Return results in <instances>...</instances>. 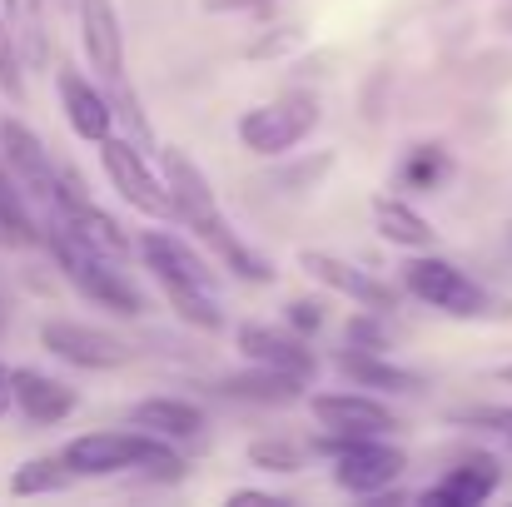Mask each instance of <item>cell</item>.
Segmentation results:
<instances>
[{
	"label": "cell",
	"instance_id": "6da1fadb",
	"mask_svg": "<svg viewBox=\"0 0 512 507\" xmlns=\"http://www.w3.org/2000/svg\"><path fill=\"white\" fill-rule=\"evenodd\" d=\"M160 165H165L170 194H174V204H179V224H184V229H194V234L219 254V264H224V269H234L239 279L269 284V279H274L269 259H264V254H254V249L234 234V224L224 219V209H219V199H214L209 179L194 169V160H189L184 150L165 145V150H160Z\"/></svg>",
	"mask_w": 512,
	"mask_h": 507
},
{
	"label": "cell",
	"instance_id": "7a4b0ae2",
	"mask_svg": "<svg viewBox=\"0 0 512 507\" xmlns=\"http://www.w3.org/2000/svg\"><path fill=\"white\" fill-rule=\"evenodd\" d=\"M60 458H65L70 473H80V478H105V473H125V468H140V473L170 478V483L184 478V458L170 448V438L145 433V428H135V433H90V438H75Z\"/></svg>",
	"mask_w": 512,
	"mask_h": 507
},
{
	"label": "cell",
	"instance_id": "3957f363",
	"mask_svg": "<svg viewBox=\"0 0 512 507\" xmlns=\"http://www.w3.org/2000/svg\"><path fill=\"white\" fill-rule=\"evenodd\" d=\"M45 244H50V254H55V264H60V274L90 299V304H100V309H115V314H125V319H140L145 314V294L115 269L120 259H110V254H100V249H90L85 239H75L60 219H50V234H45Z\"/></svg>",
	"mask_w": 512,
	"mask_h": 507
},
{
	"label": "cell",
	"instance_id": "277c9868",
	"mask_svg": "<svg viewBox=\"0 0 512 507\" xmlns=\"http://www.w3.org/2000/svg\"><path fill=\"white\" fill-rule=\"evenodd\" d=\"M314 448L324 458H334V483L353 498H378L403 473V453L368 433H324V438H314Z\"/></svg>",
	"mask_w": 512,
	"mask_h": 507
},
{
	"label": "cell",
	"instance_id": "5b68a950",
	"mask_svg": "<svg viewBox=\"0 0 512 507\" xmlns=\"http://www.w3.org/2000/svg\"><path fill=\"white\" fill-rule=\"evenodd\" d=\"M319 125V100L314 95H284V100H269L259 110H249L239 120V145L249 155H284L294 145H304Z\"/></svg>",
	"mask_w": 512,
	"mask_h": 507
},
{
	"label": "cell",
	"instance_id": "8992f818",
	"mask_svg": "<svg viewBox=\"0 0 512 507\" xmlns=\"http://www.w3.org/2000/svg\"><path fill=\"white\" fill-rule=\"evenodd\" d=\"M140 150L145 145H135V140H105L100 145V165L110 174V184L120 189V199L130 204V209H140V214H150V219H179V204H174L170 194V179H160L155 169L140 160Z\"/></svg>",
	"mask_w": 512,
	"mask_h": 507
},
{
	"label": "cell",
	"instance_id": "52a82bcc",
	"mask_svg": "<svg viewBox=\"0 0 512 507\" xmlns=\"http://www.w3.org/2000/svg\"><path fill=\"white\" fill-rule=\"evenodd\" d=\"M403 289H408L413 299H423V304L453 314V319H478V314H488V294H483L463 269H453L448 259H408V264H403Z\"/></svg>",
	"mask_w": 512,
	"mask_h": 507
},
{
	"label": "cell",
	"instance_id": "ba28073f",
	"mask_svg": "<svg viewBox=\"0 0 512 507\" xmlns=\"http://www.w3.org/2000/svg\"><path fill=\"white\" fill-rule=\"evenodd\" d=\"M50 219H60L75 239H85L90 249H100V254H110V259H125V254H130V234L80 189V179H75L70 169H60V194H55Z\"/></svg>",
	"mask_w": 512,
	"mask_h": 507
},
{
	"label": "cell",
	"instance_id": "9c48e42d",
	"mask_svg": "<svg viewBox=\"0 0 512 507\" xmlns=\"http://www.w3.org/2000/svg\"><path fill=\"white\" fill-rule=\"evenodd\" d=\"M0 155L15 174V184L25 194H35L45 209H55V194H60V169L50 165V150L20 125V120H0Z\"/></svg>",
	"mask_w": 512,
	"mask_h": 507
},
{
	"label": "cell",
	"instance_id": "30bf717a",
	"mask_svg": "<svg viewBox=\"0 0 512 507\" xmlns=\"http://www.w3.org/2000/svg\"><path fill=\"white\" fill-rule=\"evenodd\" d=\"M40 343L55 358L75 363V368H120V363H130V343L125 338L90 329V324H70V319H50L40 329Z\"/></svg>",
	"mask_w": 512,
	"mask_h": 507
},
{
	"label": "cell",
	"instance_id": "8fae6325",
	"mask_svg": "<svg viewBox=\"0 0 512 507\" xmlns=\"http://www.w3.org/2000/svg\"><path fill=\"white\" fill-rule=\"evenodd\" d=\"M299 269L314 279V284H324V289H334L343 299H353V304H363V309H393V289L383 284V279H373L368 269H358V264H348L339 254H324V249H304L299 254Z\"/></svg>",
	"mask_w": 512,
	"mask_h": 507
},
{
	"label": "cell",
	"instance_id": "7c38bea8",
	"mask_svg": "<svg viewBox=\"0 0 512 507\" xmlns=\"http://www.w3.org/2000/svg\"><path fill=\"white\" fill-rule=\"evenodd\" d=\"M314 418L329 428V433H368V438H383L398 428L393 408L368 398V393H314L309 398Z\"/></svg>",
	"mask_w": 512,
	"mask_h": 507
},
{
	"label": "cell",
	"instance_id": "4fadbf2b",
	"mask_svg": "<svg viewBox=\"0 0 512 507\" xmlns=\"http://www.w3.org/2000/svg\"><path fill=\"white\" fill-rule=\"evenodd\" d=\"M60 105H65V120H70V130H75L80 140H90V145H105V140H110L115 100H110L100 85H90V80L75 75V70H60Z\"/></svg>",
	"mask_w": 512,
	"mask_h": 507
},
{
	"label": "cell",
	"instance_id": "5bb4252c",
	"mask_svg": "<svg viewBox=\"0 0 512 507\" xmlns=\"http://www.w3.org/2000/svg\"><path fill=\"white\" fill-rule=\"evenodd\" d=\"M80 40H85L90 65L105 80L125 75V30H120L115 0H80Z\"/></svg>",
	"mask_w": 512,
	"mask_h": 507
},
{
	"label": "cell",
	"instance_id": "9a60e30c",
	"mask_svg": "<svg viewBox=\"0 0 512 507\" xmlns=\"http://www.w3.org/2000/svg\"><path fill=\"white\" fill-rule=\"evenodd\" d=\"M239 353L249 358V363H264V368H284V373H294V378H314L319 373V358L299 343L294 334H284V329H264V324H244L239 329Z\"/></svg>",
	"mask_w": 512,
	"mask_h": 507
},
{
	"label": "cell",
	"instance_id": "2e32d148",
	"mask_svg": "<svg viewBox=\"0 0 512 507\" xmlns=\"http://www.w3.org/2000/svg\"><path fill=\"white\" fill-rule=\"evenodd\" d=\"M140 254H145V264L155 269V279L165 284V279H179V284H199V289H214V269L179 239V234H165V229H150L145 239H140Z\"/></svg>",
	"mask_w": 512,
	"mask_h": 507
},
{
	"label": "cell",
	"instance_id": "e0dca14e",
	"mask_svg": "<svg viewBox=\"0 0 512 507\" xmlns=\"http://www.w3.org/2000/svg\"><path fill=\"white\" fill-rule=\"evenodd\" d=\"M10 388H15V408H20L30 423H60V418H70V408H75V393H70L60 378L35 373V368H15V373H10Z\"/></svg>",
	"mask_w": 512,
	"mask_h": 507
},
{
	"label": "cell",
	"instance_id": "ac0fdd59",
	"mask_svg": "<svg viewBox=\"0 0 512 507\" xmlns=\"http://www.w3.org/2000/svg\"><path fill=\"white\" fill-rule=\"evenodd\" d=\"M498 463L493 458H473V463H463V468H453L438 488H428L418 503H448V507H473L483 503L493 488H498Z\"/></svg>",
	"mask_w": 512,
	"mask_h": 507
},
{
	"label": "cell",
	"instance_id": "d6986e66",
	"mask_svg": "<svg viewBox=\"0 0 512 507\" xmlns=\"http://www.w3.org/2000/svg\"><path fill=\"white\" fill-rule=\"evenodd\" d=\"M5 5V20H10V35H15V50L30 70H45L50 65V30H45V0H0Z\"/></svg>",
	"mask_w": 512,
	"mask_h": 507
},
{
	"label": "cell",
	"instance_id": "ffe728a7",
	"mask_svg": "<svg viewBox=\"0 0 512 507\" xmlns=\"http://www.w3.org/2000/svg\"><path fill=\"white\" fill-rule=\"evenodd\" d=\"M130 428H145L160 438H194L204 428V413L184 398H145L130 408Z\"/></svg>",
	"mask_w": 512,
	"mask_h": 507
},
{
	"label": "cell",
	"instance_id": "44dd1931",
	"mask_svg": "<svg viewBox=\"0 0 512 507\" xmlns=\"http://www.w3.org/2000/svg\"><path fill=\"white\" fill-rule=\"evenodd\" d=\"M339 368H343V378H353L358 388H383V393H413V388H423V378H418V373L383 363L373 348H353V353H339Z\"/></svg>",
	"mask_w": 512,
	"mask_h": 507
},
{
	"label": "cell",
	"instance_id": "7402d4cb",
	"mask_svg": "<svg viewBox=\"0 0 512 507\" xmlns=\"http://www.w3.org/2000/svg\"><path fill=\"white\" fill-rule=\"evenodd\" d=\"M373 224H378V234L388 244H403V249H428L438 239L433 224L418 209H408V199H378L373 204Z\"/></svg>",
	"mask_w": 512,
	"mask_h": 507
},
{
	"label": "cell",
	"instance_id": "603a6c76",
	"mask_svg": "<svg viewBox=\"0 0 512 507\" xmlns=\"http://www.w3.org/2000/svg\"><path fill=\"white\" fill-rule=\"evenodd\" d=\"M229 398H249V403H294L299 398V388H304V378H294V373H284V368H254V373H234V378H224L219 383Z\"/></svg>",
	"mask_w": 512,
	"mask_h": 507
},
{
	"label": "cell",
	"instance_id": "cb8c5ba5",
	"mask_svg": "<svg viewBox=\"0 0 512 507\" xmlns=\"http://www.w3.org/2000/svg\"><path fill=\"white\" fill-rule=\"evenodd\" d=\"M70 478H75V473H70V463H65V458H30V463H20V468H15V478H10V493H15V498L60 493Z\"/></svg>",
	"mask_w": 512,
	"mask_h": 507
},
{
	"label": "cell",
	"instance_id": "d4e9b609",
	"mask_svg": "<svg viewBox=\"0 0 512 507\" xmlns=\"http://www.w3.org/2000/svg\"><path fill=\"white\" fill-rule=\"evenodd\" d=\"M10 179L0 174V239L5 244H40L45 234L35 229V219H30V209H25V199H20V189Z\"/></svg>",
	"mask_w": 512,
	"mask_h": 507
},
{
	"label": "cell",
	"instance_id": "484cf974",
	"mask_svg": "<svg viewBox=\"0 0 512 507\" xmlns=\"http://www.w3.org/2000/svg\"><path fill=\"white\" fill-rule=\"evenodd\" d=\"M443 174H448V155H443L438 145H418V150L408 155V165H403V184L418 189V194H428V189L443 184Z\"/></svg>",
	"mask_w": 512,
	"mask_h": 507
},
{
	"label": "cell",
	"instance_id": "4316f807",
	"mask_svg": "<svg viewBox=\"0 0 512 507\" xmlns=\"http://www.w3.org/2000/svg\"><path fill=\"white\" fill-rule=\"evenodd\" d=\"M0 90H10V100L25 95V85H20V50H15V35H10V20H5V5H0Z\"/></svg>",
	"mask_w": 512,
	"mask_h": 507
},
{
	"label": "cell",
	"instance_id": "83f0119b",
	"mask_svg": "<svg viewBox=\"0 0 512 507\" xmlns=\"http://www.w3.org/2000/svg\"><path fill=\"white\" fill-rule=\"evenodd\" d=\"M249 463L264 468V473H294L299 468V448H289V443H254Z\"/></svg>",
	"mask_w": 512,
	"mask_h": 507
},
{
	"label": "cell",
	"instance_id": "f1b7e54d",
	"mask_svg": "<svg viewBox=\"0 0 512 507\" xmlns=\"http://www.w3.org/2000/svg\"><path fill=\"white\" fill-rule=\"evenodd\" d=\"M378 314H383V309H368V314H358V319L348 324V343H353V348H373V353L388 348V334H383Z\"/></svg>",
	"mask_w": 512,
	"mask_h": 507
},
{
	"label": "cell",
	"instance_id": "f546056e",
	"mask_svg": "<svg viewBox=\"0 0 512 507\" xmlns=\"http://www.w3.org/2000/svg\"><path fill=\"white\" fill-rule=\"evenodd\" d=\"M289 324H294L299 334H314V329H324V314H319L314 299H294V304H289Z\"/></svg>",
	"mask_w": 512,
	"mask_h": 507
},
{
	"label": "cell",
	"instance_id": "4dcf8cb0",
	"mask_svg": "<svg viewBox=\"0 0 512 507\" xmlns=\"http://www.w3.org/2000/svg\"><path fill=\"white\" fill-rule=\"evenodd\" d=\"M259 5H274V0H204V10H214V15H229V10H259Z\"/></svg>",
	"mask_w": 512,
	"mask_h": 507
},
{
	"label": "cell",
	"instance_id": "1f68e13d",
	"mask_svg": "<svg viewBox=\"0 0 512 507\" xmlns=\"http://www.w3.org/2000/svg\"><path fill=\"white\" fill-rule=\"evenodd\" d=\"M229 503H269V507H284V498H274V493H254V488H239V493H229Z\"/></svg>",
	"mask_w": 512,
	"mask_h": 507
},
{
	"label": "cell",
	"instance_id": "d6a6232c",
	"mask_svg": "<svg viewBox=\"0 0 512 507\" xmlns=\"http://www.w3.org/2000/svg\"><path fill=\"white\" fill-rule=\"evenodd\" d=\"M10 403H15V388H10V373L0 368V413H5Z\"/></svg>",
	"mask_w": 512,
	"mask_h": 507
},
{
	"label": "cell",
	"instance_id": "836d02e7",
	"mask_svg": "<svg viewBox=\"0 0 512 507\" xmlns=\"http://www.w3.org/2000/svg\"><path fill=\"white\" fill-rule=\"evenodd\" d=\"M0 334H5V299H0Z\"/></svg>",
	"mask_w": 512,
	"mask_h": 507
},
{
	"label": "cell",
	"instance_id": "e575fe53",
	"mask_svg": "<svg viewBox=\"0 0 512 507\" xmlns=\"http://www.w3.org/2000/svg\"><path fill=\"white\" fill-rule=\"evenodd\" d=\"M503 378H508V383H512V363H508V368H503Z\"/></svg>",
	"mask_w": 512,
	"mask_h": 507
},
{
	"label": "cell",
	"instance_id": "d590c367",
	"mask_svg": "<svg viewBox=\"0 0 512 507\" xmlns=\"http://www.w3.org/2000/svg\"><path fill=\"white\" fill-rule=\"evenodd\" d=\"M60 5H70V0H60Z\"/></svg>",
	"mask_w": 512,
	"mask_h": 507
}]
</instances>
